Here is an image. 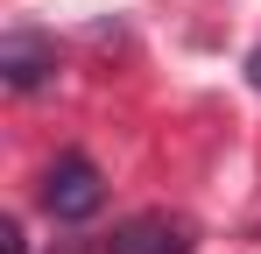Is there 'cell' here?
I'll use <instances>...</instances> for the list:
<instances>
[{"label":"cell","instance_id":"cell-1","mask_svg":"<svg viewBox=\"0 0 261 254\" xmlns=\"http://www.w3.org/2000/svg\"><path fill=\"white\" fill-rule=\"evenodd\" d=\"M43 205L57 212V219H92V212L106 205V184H99V169H92V156H57L43 176Z\"/></svg>","mask_w":261,"mask_h":254},{"label":"cell","instance_id":"cell-2","mask_svg":"<svg viewBox=\"0 0 261 254\" xmlns=\"http://www.w3.org/2000/svg\"><path fill=\"white\" fill-rule=\"evenodd\" d=\"M191 226L184 219H170V212H134L127 226H113V240H106V254H191Z\"/></svg>","mask_w":261,"mask_h":254},{"label":"cell","instance_id":"cell-3","mask_svg":"<svg viewBox=\"0 0 261 254\" xmlns=\"http://www.w3.org/2000/svg\"><path fill=\"white\" fill-rule=\"evenodd\" d=\"M49 78H57V42H43V36H7L0 42V85L7 92H36Z\"/></svg>","mask_w":261,"mask_h":254},{"label":"cell","instance_id":"cell-4","mask_svg":"<svg viewBox=\"0 0 261 254\" xmlns=\"http://www.w3.org/2000/svg\"><path fill=\"white\" fill-rule=\"evenodd\" d=\"M0 240H7V254H29V240H21V226H14V219L0 226Z\"/></svg>","mask_w":261,"mask_h":254},{"label":"cell","instance_id":"cell-5","mask_svg":"<svg viewBox=\"0 0 261 254\" xmlns=\"http://www.w3.org/2000/svg\"><path fill=\"white\" fill-rule=\"evenodd\" d=\"M247 85H254V92H261V49H254V57H247Z\"/></svg>","mask_w":261,"mask_h":254}]
</instances>
